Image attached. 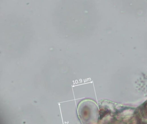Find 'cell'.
<instances>
[{
    "instance_id": "cell-2",
    "label": "cell",
    "mask_w": 147,
    "mask_h": 124,
    "mask_svg": "<svg viewBox=\"0 0 147 124\" xmlns=\"http://www.w3.org/2000/svg\"><path fill=\"white\" fill-rule=\"evenodd\" d=\"M137 124H145V123H144V122H139V123H138Z\"/></svg>"
},
{
    "instance_id": "cell-1",
    "label": "cell",
    "mask_w": 147,
    "mask_h": 124,
    "mask_svg": "<svg viewBox=\"0 0 147 124\" xmlns=\"http://www.w3.org/2000/svg\"><path fill=\"white\" fill-rule=\"evenodd\" d=\"M109 113V111L105 109H102L100 111V119H102L106 115Z\"/></svg>"
}]
</instances>
